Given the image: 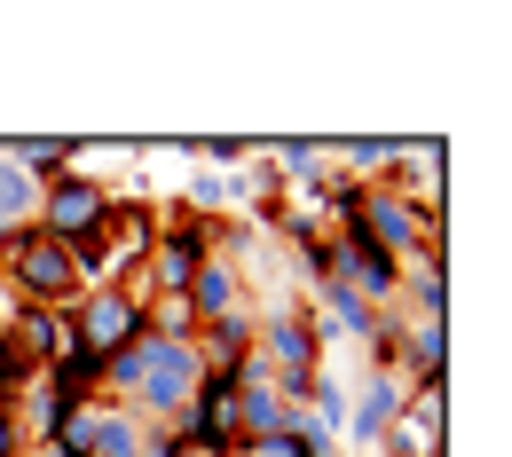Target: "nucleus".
Segmentation results:
<instances>
[{"label":"nucleus","mask_w":512,"mask_h":457,"mask_svg":"<svg viewBox=\"0 0 512 457\" xmlns=\"http://www.w3.org/2000/svg\"><path fill=\"white\" fill-rule=\"evenodd\" d=\"M394 150H402V134H347V142H323V158H331L339 174H355V182H379L386 166H394Z\"/></svg>","instance_id":"10"},{"label":"nucleus","mask_w":512,"mask_h":457,"mask_svg":"<svg viewBox=\"0 0 512 457\" xmlns=\"http://www.w3.org/2000/svg\"><path fill=\"white\" fill-rule=\"evenodd\" d=\"M402 402H410V379H394V371H363V387L347 394V434H339V450H379V434L402 418Z\"/></svg>","instance_id":"4"},{"label":"nucleus","mask_w":512,"mask_h":457,"mask_svg":"<svg viewBox=\"0 0 512 457\" xmlns=\"http://www.w3.org/2000/svg\"><path fill=\"white\" fill-rule=\"evenodd\" d=\"M410 418H426V426H442V434H449V379H434V387H410Z\"/></svg>","instance_id":"14"},{"label":"nucleus","mask_w":512,"mask_h":457,"mask_svg":"<svg viewBox=\"0 0 512 457\" xmlns=\"http://www.w3.org/2000/svg\"><path fill=\"white\" fill-rule=\"evenodd\" d=\"M64 308H71V339H79L95 363H111L119 347H134V339H142V300H127L119 284L79 292V300H64Z\"/></svg>","instance_id":"3"},{"label":"nucleus","mask_w":512,"mask_h":457,"mask_svg":"<svg viewBox=\"0 0 512 457\" xmlns=\"http://www.w3.org/2000/svg\"><path fill=\"white\" fill-rule=\"evenodd\" d=\"M379 457H449V434L426 426V418H410V402H402V418L379 434Z\"/></svg>","instance_id":"13"},{"label":"nucleus","mask_w":512,"mask_h":457,"mask_svg":"<svg viewBox=\"0 0 512 457\" xmlns=\"http://www.w3.org/2000/svg\"><path fill=\"white\" fill-rule=\"evenodd\" d=\"M190 355H197V371H221V379H229V371L253 355V308L229 316V324H197L190 331Z\"/></svg>","instance_id":"7"},{"label":"nucleus","mask_w":512,"mask_h":457,"mask_svg":"<svg viewBox=\"0 0 512 457\" xmlns=\"http://www.w3.org/2000/svg\"><path fill=\"white\" fill-rule=\"evenodd\" d=\"M111 213H119V205H111V182L71 166V174H56V182L40 190V213H32V229H40V237H56V245H79V237H95Z\"/></svg>","instance_id":"1"},{"label":"nucleus","mask_w":512,"mask_h":457,"mask_svg":"<svg viewBox=\"0 0 512 457\" xmlns=\"http://www.w3.org/2000/svg\"><path fill=\"white\" fill-rule=\"evenodd\" d=\"M237 457H253V450H237Z\"/></svg>","instance_id":"16"},{"label":"nucleus","mask_w":512,"mask_h":457,"mask_svg":"<svg viewBox=\"0 0 512 457\" xmlns=\"http://www.w3.org/2000/svg\"><path fill=\"white\" fill-rule=\"evenodd\" d=\"M40 387H48V394H64L71 410H79V402H103V363H95L87 347H71V355H56V363L40 371Z\"/></svg>","instance_id":"11"},{"label":"nucleus","mask_w":512,"mask_h":457,"mask_svg":"<svg viewBox=\"0 0 512 457\" xmlns=\"http://www.w3.org/2000/svg\"><path fill=\"white\" fill-rule=\"evenodd\" d=\"M32 213H40V182L0 150V237H8V229H32Z\"/></svg>","instance_id":"12"},{"label":"nucleus","mask_w":512,"mask_h":457,"mask_svg":"<svg viewBox=\"0 0 512 457\" xmlns=\"http://www.w3.org/2000/svg\"><path fill=\"white\" fill-rule=\"evenodd\" d=\"M355 229H363V237L379 245L386 261H410V253L426 245V229H418V213H410V205H402L394 190H371V197H363V221H355Z\"/></svg>","instance_id":"5"},{"label":"nucleus","mask_w":512,"mask_h":457,"mask_svg":"<svg viewBox=\"0 0 512 457\" xmlns=\"http://www.w3.org/2000/svg\"><path fill=\"white\" fill-rule=\"evenodd\" d=\"M8 347L32 363V371H48L56 355H71L79 339H71V308H24L16 316V331H8Z\"/></svg>","instance_id":"6"},{"label":"nucleus","mask_w":512,"mask_h":457,"mask_svg":"<svg viewBox=\"0 0 512 457\" xmlns=\"http://www.w3.org/2000/svg\"><path fill=\"white\" fill-rule=\"evenodd\" d=\"M32 308H64V300H79V268H71V245H56V237H40V229H16L8 237V268H0Z\"/></svg>","instance_id":"2"},{"label":"nucleus","mask_w":512,"mask_h":457,"mask_svg":"<svg viewBox=\"0 0 512 457\" xmlns=\"http://www.w3.org/2000/svg\"><path fill=\"white\" fill-rule=\"evenodd\" d=\"M0 457H24V426H16V402H0Z\"/></svg>","instance_id":"15"},{"label":"nucleus","mask_w":512,"mask_h":457,"mask_svg":"<svg viewBox=\"0 0 512 457\" xmlns=\"http://www.w3.org/2000/svg\"><path fill=\"white\" fill-rule=\"evenodd\" d=\"M402 379H410V387H434V379H449V324H434V316H410V331H402Z\"/></svg>","instance_id":"8"},{"label":"nucleus","mask_w":512,"mask_h":457,"mask_svg":"<svg viewBox=\"0 0 512 457\" xmlns=\"http://www.w3.org/2000/svg\"><path fill=\"white\" fill-rule=\"evenodd\" d=\"M0 150H8V158L40 182V190H48L56 174H71V166H79V142H71V134H0Z\"/></svg>","instance_id":"9"}]
</instances>
